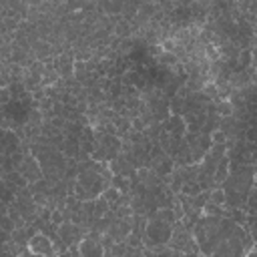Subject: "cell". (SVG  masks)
<instances>
[{
    "mask_svg": "<svg viewBox=\"0 0 257 257\" xmlns=\"http://www.w3.org/2000/svg\"><path fill=\"white\" fill-rule=\"evenodd\" d=\"M171 235H173V229H171V225L169 223H165V221H161V219H153V221H149L147 225H145V243L149 245V247H159L161 243H167V241H171Z\"/></svg>",
    "mask_w": 257,
    "mask_h": 257,
    "instance_id": "obj_1",
    "label": "cell"
},
{
    "mask_svg": "<svg viewBox=\"0 0 257 257\" xmlns=\"http://www.w3.org/2000/svg\"><path fill=\"white\" fill-rule=\"evenodd\" d=\"M26 247H28L30 253L40 255V257H52V253H54V245H52V241L47 233H34L28 239Z\"/></svg>",
    "mask_w": 257,
    "mask_h": 257,
    "instance_id": "obj_2",
    "label": "cell"
},
{
    "mask_svg": "<svg viewBox=\"0 0 257 257\" xmlns=\"http://www.w3.org/2000/svg\"><path fill=\"white\" fill-rule=\"evenodd\" d=\"M80 257H104V245L95 237H84L78 241Z\"/></svg>",
    "mask_w": 257,
    "mask_h": 257,
    "instance_id": "obj_3",
    "label": "cell"
},
{
    "mask_svg": "<svg viewBox=\"0 0 257 257\" xmlns=\"http://www.w3.org/2000/svg\"><path fill=\"white\" fill-rule=\"evenodd\" d=\"M18 137L12 128H0V155L10 157L18 151Z\"/></svg>",
    "mask_w": 257,
    "mask_h": 257,
    "instance_id": "obj_4",
    "label": "cell"
},
{
    "mask_svg": "<svg viewBox=\"0 0 257 257\" xmlns=\"http://www.w3.org/2000/svg\"><path fill=\"white\" fill-rule=\"evenodd\" d=\"M209 141H211V145L221 147V145H225V141H227V133L223 131V128H213V131L209 133Z\"/></svg>",
    "mask_w": 257,
    "mask_h": 257,
    "instance_id": "obj_5",
    "label": "cell"
},
{
    "mask_svg": "<svg viewBox=\"0 0 257 257\" xmlns=\"http://www.w3.org/2000/svg\"><path fill=\"white\" fill-rule=\"evenodd\" d=\"M209 201L215 203V205H219V207H223V205L227 203L225 189H213V191H209Z\"/></svg>",
    "mask_w": 257,
    "mask_h": 257,
    "instance_id": "obj_6",
    "label": "cell"
},
{
    "mask_svg": "<svg viewBox=\"0 0 257 257\" xmlns=\"http://www.w3.org/2000/svg\"><path fill=\"white\" fill-rule=\"evenodd\" d=\"M101 197H103L106 203H109V207H111L113 203H117V201L121 199V191H117L115 187H106V189L101 193Z\"/></svg>",
    "mask_w": 257,
    "mask_h": 257,
    "instance_id": "obj_7",
    "label": "cell"
},
{
    "mask_svg": "<svg viewBox=\"0 0 257 257\" xmlns=\"http://www.w3.org/2000/svg\"><path fill=\"white\" fill-rule=\"evenodd\" d=\"M203 213H205V215H213V217H221V215H223L221 207L215 205V203H211V201H207V203L203 205Z\"/></svg>",
    "mask_w": 257,
    "mask_h": 257,
    "instance_id": "obj_8",
    "label": "cell"
},
{
    "mask_svg": "<svg viewBox=\"0 0 257 257\" xmlns=\"http://www.w3.org/2000/svg\"><path fill=\"white\" fill-rule=\"evenodd\" d=\"M219 113H221L223 117H231V113H233V106H231L229 103H221V104H219Z\"/></svg>",
    "mask_w": 257,
    "mask_h": 257,
    "instance_id": "obj_9",
    "label": "cell"
},
{
    "mask_svg": "<svg viewBox=\"0 0 257 257\" xmlns=\"http://www.w3.org/2000/svg\"><path fill=\"white\" fill-rule=\"evenodd\" d=\"M10 101V91L4 87V89H0V104H6Z\"/></svg>",
    "mask_w": 257,
    "mask_h": 257,
    "instance_id": "obj_10",
    "label": "cell"
},
{
    "mask_svg": "<svg viewBox=\"0 0 257 257\" xmlns=\"http://www.w3.org/2000/svg\"><path fill=\"white\" fill-rule=\"evenodd\" d=\"M51 219H52L54 225H62V213L60 211H52L51 213Z\"/></svg>",
    "mask_w": 257,
    "mask_h": 257,
    "instance_id": "obj_11",
    "label": "cell"
}]
</instances>
